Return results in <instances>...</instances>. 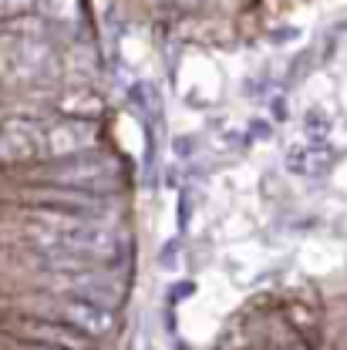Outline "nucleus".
<instances>
[{"label": "nucleus", "instance_id": "nucleus-4", "mask_svg": "<svg viewBox=\"0 0 347 350\" xmlns=\"http://www.w3.org/2000/svg\"><path fill=\"white\" fill-rule=\"evenodd\" d=\"M34 317H51V320H57V323L85 334L88 340L108 337L115 330V313H108L101 306H91L85 300H75V297H64V293L51 297L41 310H34Z\"/></svg>", "mask_w": 347, "mask_h": 350}, {"label": "nucleus", "instance_id": "nucleus-11", "mask_svg": "<svg viewBox=\"0 0 347 350\" xmlns=\"http://www.w3.org/2000/svg\"><path fill=\"white\" fill-rule=\"evenodd\" d=\"M175 3H182V7H196L199 0H175Z\"/></svg>", "mask_w": 347, "mask_h": 350}, {"label": "nucleus", "instance_id": "nucleus-10", "mask_svg": "<svg viewBox=\"0 0 347 350\" xmlns=\"http://www.w3.org/2000/svg\"><path fill=\"white\" fill-rule=\"evenodd\" d=\"M17 350H54V347H38V344H21Z\"/></svg>", "mask_w": 347, "mask_h": 350}, {"label": "nucleus", "instance_id": "nucleus-7", "mask_svg": "<svg viewBox=\"0 0 347 350\" xmlns=\"http://www.w3.org/2000/svg\"><path fill=\"white\" fill-rule=\"evenodd\" d=\"M98 148V122L85 118H61L44 125V159H68Z\"/></svg>", "mask_w": 347, "mask_h": 350}, {"label": "nucleus", "instance_id": "nucleus-2", "mask_svg": "<svg viewBox=\"0 0 347 350\" xmlns=\"http://www.w3.org/2000/svg\"><path fill=\"white\" fill-rule=\"evenodd\" d=\"M47 172L44 178L51 185H61V189H78L85 196H108L115 185H118V172L115 165L98 155V152H81V155H68V159H47Z\"/></svg>", "mask_w": 347, "mask_h": 350}, {"label": "nucleus", "instance_id": "nucleus-5", "mask_svg": "<svg viewBox=\"0 0 347 350\" xmlns=\"http://www.w3.org/2000/svg\"><path fill=\"white\" fill-rule=\"evenodd\" d=\"M44 159V125L34 118L0 122V165H27Z\"/></svg>", "mask_w": 347, "mask_h": 350}, {"label": "nucleus", "instance_id": "nucleus-6", "mask_svg": "<svg viewBox=\"0 0 347 350\" xmlns=\"http://www.w3.org/2000/svg\"><path fill=\"white\" fill-rule=\"evenodd\" d=\"M54 286H57L64 297L85 300V304L101 306V310H108V313H115V310L122 306V300H125L122 283H118L112 273H105L101 266L91 269V273H81V276H57Z\"/></svg>", "mask_w": 347, "mask_h": 350}, {"label": "nucleus", "instance_id": "nucleus-8", "mask_svg": "<svg viewBox=\"0 0 347 350\" xmlns=\"http://www.w3.org/2000/svg\"><path fill=\"white\" fill-rule=\"evenodd\" d=\"M57 111L64 118H85V122H98L105 111V101L91 91V88H71L57 98Z\"/></svg>", "mask_w": 347, "mask_h": 350}, {"label": "nucleus", "instance_id": "nucleus-1", "mask_svg": "<svg viewBox=\"0 0 347 350\" xmlns=\"http://www.w3.org/2000/svg\"><path fill=\"white\" fill-rule=\"evenodd\" d=\"M24 232L44 253H78L94 262H115L125 250L122 232H115L112 226L54 209H31Z\"/></svg>", "mask_w": 347, "mask_h": 350}, {"label": "nucleus", "instance_id": "nucleus-3", "mask_svg": "<svg viewBox=\"0 0 347 350\" xmlns=\"http://www.w3.org/2000/svg\"><path fill=\"white\" fill-rule=\"evenodd\" d=\"M3 334L17 337L21 344H38V347L54 350H94V340H88L85 334L51 320V317H34V313H17L10 320H3L0 327Z\"/></svg>", "mask_w": 347, "mask_h": 350}, {"label": "nucleus", "instance_id": "nucleus-9", "mask_svg": "<svg viewBox=\"0 0 347 350\" xmlns=\"http://www.w3.org/2000/svg\"><path fill=\"white\" fill-rule=\"evenodd\" d=\"M38 0H0V21H10V17H24L27 10H34Z\"/></svg>", "mask_w": 347, "mask_h": 350}]
</instances>
